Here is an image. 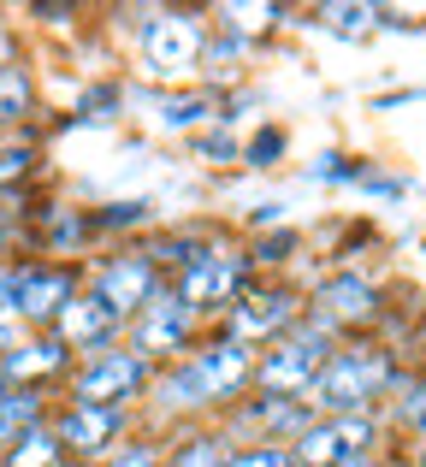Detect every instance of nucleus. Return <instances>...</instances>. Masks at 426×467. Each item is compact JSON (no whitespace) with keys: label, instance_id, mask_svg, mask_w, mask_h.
<instances>
[{"label":"nucleus","instance_id":"obj_27","mask_svg":"<svg viewBox=\"0 0 426 467\" xmlns=\"http://www.w3.org/2000/svg\"><path fill=\"white\" fill-rule=\"evenodd\" d=\"M101 467H161V456H154L149 444H137V450H113Z\"/></svg>","mask_w":426,"mask_h":467},{"label":"nucleus","instance_id":"obj_14","mask_svg":"<svg viewBox=\"0 0 426 467\" xmlns=\"http://www.w3.org/2000/svg\"><path fill=\"white\" fill-rule=\"evenodd\" d=\"M66 361H71V349L47 331V337H24L18 349L0 361V373H6V385L12 390H42L54 373H66Z\"/></svg>","mask_w":426,"mask_h":467},{"label":"nucleus","instance_id":"obj_7","mask_svg":"<svg viewBox=\"0 0 426 467\" xmlns=\"http://www.w3.org/2000/svg\"><path fill=\"white\" fill-rule=\"evenodd\" d=\"M373 450V414H344V420H314L308 432L290 444L296 467H344Z\"/></svg>","mask_w":426,"mask_h":467},{"label":"nucleus","instance_id":"obj_9","mask_svg":"<svg viewBox=\"0 0 426 467\" xmlns=\"http://www.w3.org/2000/svg\"><path fill=\"white\" fill-rule=\"evenodd\" d=\"M95 296L130 326V319L161 296V266H154V254H113V261L95 273Z\"/></svg>","mask_w":426,"mask_h":467},{"label":"nucleus","instance_id":"obj_1","mask_svg":"<svg viewBox=\"0 0 426 467\" xmlns=\"http://www.w3.org/2000/svg\"><path fill=\"white\" fill-rule=\"evenodd\" d=\"M243 385H255V349L237 337H213L161 379V402L166 409H208V402H231Z\"/></svg>","mask_w":426,"mask_h":467},{"label":"nucleus","instance_id":"obj_10","mask_svg":"<svg viewBox=\"0 0 426 467\" xmlns=\"http://www.w3.org/2000/svg\"><path fill=\"white\" fill-rule=\"evenodd\" d=\"M119 331H125V319L107 308L95 290H89V296L78 290V296L59 308V319H54V337L66 343V349H83L89 361H95V355H107V349H119Z\"/></svg>","mask_w":426,"mask_h":467},{"label":"nucleus","instance_id":"obj_25","mask_svg":"<svg viewBox=\"0 0 426 467\" xmlns=\"http://www.w3.org/2000/svg\"><path fill=\"white\" fill-rule=\"evenodd\" d=\"M278 142H285V137H278V130H261V137H255V142H249V149H243V160H249V166H273V154H278Z\"/></svg>","mask_w":426,"mask_h":467},{"label":"nucleus","instance_id":"obj_20","mask_svg":"<svg viewBox=\"0 0 426 467\" xmlns=\"http://www.w3.org/2000/svg\"><path fill=\"white\" fill-rule=\"evenodd\" d=\"M278 12H285V6H219V18H225L231 36H261V30L278 24Z\"/></svg>","mask_w":426,"mask_h":467},{"label":"nucleus","instance_id":"obj_3","mask_svg":"<svg viewBox=\"0 0 426 467\" xmlns=\"http://www.w3.org/2000/svg\"><path fill=\"white\" fill-rule=\"evenodd\" d=\"M326 361H332V326H326V319L290 326L285 337L273 343V355L255 361V385H261L266 397H302Z\"/></svg>","mask_w":426,"mask_h":467},{"label":"nucleus","instance_id":"obj_17","mask_svg":"<svg viewBox=\"0 0 426 467\" xmlns=\"http://www.w3.org/2000/svg\"><path fill=\"white\" fill-rule=\"evenodd\" d=\"M42 420H47V402H42V390H12V397L0 402V450H12L24 432H36Z\"/></svg>","mask_w":426,"mask_h":467},{"label":"nucleus","instance_id":"obj_19","mask_svg":"<svg viewBox=\"0 0 426 467\" xmlns=\"http://www.w3.org/2000/svg\"><path fill=\"white\" fill-rule=\"evenodd\" d=\"M225 462H231V444L219 432H196L172 450V467H225Z\"/></svg>","mask_w":426,"mask_h":467},{"label":"nucleus","instance_id":"obj_31","mask_svg":"<svg viewBox=\"0 0 426 467\" xmlns=\"http://www.w3.org/2000/svg\"><path fill=\"white\" fill-rule=\"evenodd\" d=\"M344 467H379V462H373V456H361V462H344Z\"/></svg>","mask_w":426,"mask_h":467},{"label":"nucleus","instance_id":"obj_29","mask_svg":"<svg viewBox=\"0 0 426 467\" xmlns=\"http://www.w3.org/2000/svg\"><path fill=\"white\" fill-rule=\"evenodd\" d=\"M285 249H296V237H273V243L261 249V261H285Z\"/></svg>","mask_w":426,"mask_h":467},{"label":"nucleus","instance_id":"obj_26","mask_svg":"<svg viewBox=\"0 0 426 467\" xmlns=\"http://www.w3.org/2000/svg\"><path fill=\"white\" fill-rule=\"evenodd\" d=\"M30 149H0V183H18L24 171H30Z\"/></svg>","mask_w":426,"mask_h":467},{"label":"nucleus","instance_id":"obj_23","mask_svg":"<svg viewBox=\"0 0 426 467\" xmlns=\"http://www.w3.org/2000/svg\"><path fill=\"white\" fill-rule=\"evenodd\" d=\"M30 107V83L18 66H0V113H24Z\"/></svg>","mask_w":426,"mask_h":467},{"label":"nucleus","instance_id":"obj_13","mask_svg":"<svg viewBox=\"0 0 426 467\" xmlns=\"http://www.w3.org/2000/svg\"><path fill=\"white\" fill-rule=\"evenodd\" d=\"M296 326V296L290 290H255V296L231 302V337L237 343H261V337H285Z\"/></svg>","mask_w":426,"mask_h":467},{"label":"nucleus","instance_id":"obj_24","mask_svg":"<svg viewBox=\"0 0 426 467\" xmlns=\"http://www.w3.org/2000/svg\"><path fill=\"white\" fill-rule=\"evenodd\" d=\"M403 426H415V432H426V379H415L403 397Z\"/></svg>","mask_w":426,"mask_h":467},{"label":"nucleus","instance_id":"obj_2","mask_svg":"<svg viewBox=\"0 0 426 467\" xmlns=\"http://www.w3.org/2000/svg\"><path fill=\"white\" fill-rule=\"evenodd\" d=\"M391 385V361L379 349H332V361L314 373V385L302 390L320 420H344V414H368V402Z\"/></svg>","mask_w":426,"mask_h":467},{"label":"nucleus","instance_id":"obj_21","mask_svg":"<svg viewBox=\"0 0 426 467\" xmlns=\"http://www.w3.org/2000/svg\"><path fill=\"white\" fill-rule=\"evenodd\" d=\"M320 18H326V30H338V36H368L373 24H379V6H326Z\"/></svg>","mask_w":426,"mask_h":467},{"label":"nucleus","instance_id":"obj_28","mask_svg":"<svg viewBox=\"0 0 426 467\" xmlns=\"http://www.w3.org/2000/svg\"><path fill=\"white\" fill-rule=\"evenodd\" d=\"M18 343H24V337H18V319H0V361H6Z\"/></svg>","mask_w":426,"mask_h":467},{"label":"nucleus","instance_id":"obj_8","mask_svg":"<svg viewBox=\"0 0 426 467\" xmlns=\"http://www.w3.org/2000/svg\"><path fill=\"white\" fill-rule=\"evenodd\" d=\"M196 319L202 314L184 308L178 290H161L149 308L130 319V349H137L142 361H154V355H178V361H184V343H190V331H196Z\"/></svg>","mask_w":426,"mask_h":467},{"label":"nucleus","instance_id":"obj_33","mask_svg":"<svg viewBox=\"0 0 426 467\" xmlns=\"http://www.w3.org/2000/svg\"><path fill=\"white\" fill-rule=\"evenodd\" d=\"M421 467H426V462H421Z\"/></svg>","mask_w":426,"mask_h":467},{"label":"nucleus","instance_id":"obj_5","mask_svg":"<svg viewBox=\"0 0 426 467\" xmlns=\"http://www.w3.org/2000/svg\"><path fill=\"white\" fill-rule=\"evenodd\" d=\"M142 385H149V361L137 349H107L78 367L71 402H83V409H125L130 397H142Z\"/></svg>","mask_w":426,"mask_h":467},{"label":"nucleus","instance_id":"obj_16","mask_svg":"<svg viewBox=\"0 0 426 467\" xmlns=\"http://www.w3.org/2000/svg\"><path fill=\"white\" fill-rule=\"evenodd\" d=\"M243 420L278 432V444H296V438L314 426V409H308L302 397H255L249 409H243Z\"/></svg>","mask_w":426,"mask_h":467},{"label":"nucleus","instance_id":"obj_32","mask_svg":"<svg viewBox=\"0 0 426 467\" xmlns=\"http://www.w3.org/2000/svg\"><path fill=\"white\" fill-rule=\"evenodd\" d=\"M12 397V385H6V373H0V402H6Z\"/></svg>","mask_w":426,"mask_h":467},{"label":"nucleus","instance_id":"obj_4","mask_svg":"<svg viewBox=\"0 0 426 467\" xmlns=\"http://www.w3.org/2000/svg\"><path fill=\"white\" fill-rule=\"evenodd\" d=\"M202 54H208V24L196 12H154L142 24V66L154 78H184L202 66Z\"/></svg>","mask_w":426,"mask_h":467},{"label":"nucleus","instance_id":"obj_6","mask_svg":"<svg viewBox=\"0 0 426 467\" xmlns=\"http://www.w3.org/2000/svg\"><path fill=\"white\" fill-rule=\"evenodd\" d=\"M243 278H249V254H231V249H202L196 261L178 273V302L196 314L208 308H231L243 290Z\"/></svg>","mask_w":426,"mask_h":467},{"label":"nucleus","instance_id":"obj_11","mask_svg":"<svg viewBox=\"0 0 426 467\" xmlns=\"http://www.w3.org/2000/svg\"><path fill=\"white\" fill-rule=\"evenodd\" d=\"M66 456H95L107 462L119 450V432H125V409H83V402H66L59 420H47Z\"/></svg>","mask_w":426,"mask_h":467},{"label":"nucleus","instance_id":"obj_22","mask_svg":"<svg viewBox=\"0 0 426 467\" xmlns=\"http://www.w3.org/2000/svg\"><path fill=\"white\" fill-rule=\"evenodd\" d=\"M225 467H296V462H290L285 444H249V450H231Z\"/></svg>","mask_w":426,"mask_h":467},{"label":"nucleus","instance_id":"obj_12","mask_svg":"<svg viewBox=\"0 0 426 467\" xmlns=\"http://www.w3.org/2000/svg\"><path fill=\"white\" fill-rule=\"evenodd\" d=\"M71 296H78V273H71V266H24L12 319H18V326H47L54 331V319H59V308H66Z\"/></svg>","mask_w":426,"mask_h":467},{"label":"nucleus","instance_id":"obj_15","mask_svg":"<svg viewBox=\"0 0 426 467\" xmlns=\"http://www.w3.org/2000/svg\"><path fill=\"white\" fill-rule=\"evenodd\" d=\"M379 314V296H373L368 278L344 273V278H326L320 285V319L326 326H356V319H373Z\"/></svg>","mask_w":426,"mask_h":467},{"label":"nucleus","instance_id":"obj_18","mask_svg":"<svg viewBox=\"0 0 426 467\" xmlns=\"http://www.w3.org/2000/svg\"><path fill=\"white\" fill-rule=\"evenodd\" d=\"M66 462V450H59V438H54V426H36V432H24L12 450H0V467H59Z\"/></svg>","mask_w":426,"mask_h":467},{"label":"nucleus","instance_id":"obj_30","mask_svg":"<svg viewBox=\"0 0 426 467\" xmlns=\"http://www.w3.org/2000/svg\"><path fill=\"white\" fill-rule=\"evenodd\" d=\"M0 66H12V36H6V24H0Z\"/></svg>","mask_w":426,"mask_h":467}]
</instances>
